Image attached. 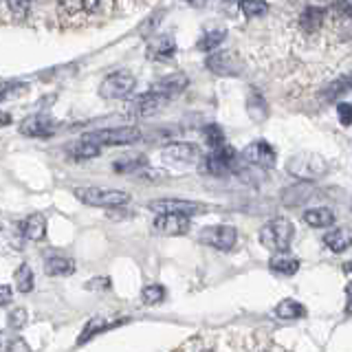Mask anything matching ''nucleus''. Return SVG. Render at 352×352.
<instances>
[{
	"instance_id": "obj_1",
	"label": "nucleus",
	"mask_w": 352,
	"mask_h": 352,
	"mask_svg": "<svg viewBox=\"0 0 352 352\" xmlns=\"http://www.w3.org/2000/svg\"><path fill=\"white\" fill-rule=\"evenodd\" d=\"M77 201L91 207H104V209H117L130 203V194L113 190V187H75L73 190Z\"/></svg>"
},
{
	"instance_id": "obj_2",
	"label": "nucleus",
	"mask_w": 352,
	"mask_h": 352,
	"mask_svg": "<svg viewBox=\"0 0 352 352\" xmlns=\"http://www.w3.org/2000/svg\"><path fill=\"white\" fill-rule=\"evenodd\" d=\"M293 236H295V227L289 218H273L267 225H262L258 238H260V245L264 249H269L273 253H280V251H286L291 247Z\"/></svg>"
},
{
	"instance_id": "obj_3",
	"label": "nucleus",
	"mask_w": 352,
	"mask_h": 352,
	"mask_svg": "<svg viewBox=\"0 0 352 352\" xmlns=\"http://www.w3.org/2000/svg\"><path fill=\"white\" fill-rule=\"evenodd\" d=\"M286 172L291 176H295L297 181H317L326 176L328 172V161L322 157V154L315 152H300L291 157V161L286 163Z\"/></svg>"
},
{
	"instance_id": "obj_4",
	"label": "nucleus",
	"mask_w": 352,
	"mask_h": 352,
	"mask_svg": "<svg viewBox=\"0 0 352 352\" xmlns=\"http://www.w3.org/2000/svg\"><path fill=\"white\" fill-rule=\"evenodd\" d=\"M141 130L135 126H119V128H102L86 132L84 139L95 141L97 146H132L141 139Z\"/></svg>"
},
{
	"instance_id": "obj_5",
	"label": "nucleus",
	"mask_w": 352,
	"mask_h": 352,
	"mask_svg": "<svg viewBox=\"0 0 352 352\" xmlns=\"http://www.w3.org/2000/svg\"><path fill=\"white\" fill-rule=\"evenodd\" d=\"M137 86V77L128 71H115L99 84V95L104 99H126Z\"/></svg>"
},
{
	"instance_id": "obj_6",
	"label": "nucleus",
	"mask_w": 352,
	"mask_h": 352,
	"mask_svg": "<svg viewBox=\"0 0 352 352\" xmlns=\"http://www.w3.org/2000/svg\"><path fill=\"white\" fill-rule=\"evenodd\" d=\"M236 161H238V152L231 146H227V143H220V146H214L212 152L207 154L205 165L212 176H227L236 170Z\"/></svg>"
},
{
	"instance_id": "obj_7",
	"label": "nucleus",
	"mask_w": 352,
	"mask_h": 352,
	"mask_svg": "<svg viewBox=\"0 0 352 352\" xmlns=\"http://www.w3.org/2000/svg\"><path fill=\"white\" fill-rule=\"evenodd\" d=\"M240 159L245 161L247 165H251V168L269 170L275 165V161H278V152H275V148L271 146L269 141L258 139V141L249 143V146L240 152Z\"/></svg>"
},
{
	"instance_id": "obj_8",
	"label": "nucleus",
	"mask_w": 352,
	"mask_h": 352,
	"mask_svg": "<svg viewBox=\"0 0 352 352\" xmlns=\"http://www.w3.org/2000/svg\"><path fill=\"white\" fill-rule=\"evenodd\" d=\"M161 159L170 165H194L203 159V152L196 143L190 141H174L161 150Z\"/></svg>"
},
{
	"instance_id": "obj_9",
	"label": "nucleus",
	"mask_w": 352,
	"mask_h": 352,
	"mask_svg": "<svg viewBox=\"0 0 352 352\" xmlns=\"http://www.w3.org/2000/svg\"><path fill=\"white\" fill-rule=\"evenodd\" d=\"M198 240L212 249L231 251L238 242V231L236 227H229V225H214V227H205L201 231V236H198Z\"/></svg>"
},
{
	"instance_id": "obj_10",
	"label": "nucleus",
	"mask_w": 352,
	"mask_h": 352,
	"mask_svg": "<svg viewBox=\"0 0 352 352\" xmlns=\"http://www.w3.org/2000/svg\"><path fill=\"white\" fill-rule=\"evenodd\" d=\"M148 209L154 214H183V216H201L205 214V205L203 203H194V201H181V198H161V201H152L148 203Z\"/></svg>"
},
{
	"instance_id": "obj_11",
	"label": "nucleus",
	"mask_w": 352,
	"mask_h": 352,
	"mask_svg": "<svg viewBox=\"0 0 352 352\" xmlns=\"http://www.w3.org/2000/svg\"><path fill=\"white\" fill-rule=\"evenodd\" d=\"M20 132L33 139H49L58 132V121L49 115H31L20 124Z\"/></svg>"
},
{
	"instance_id": "obj_12",
	"label": "nucleus",
	"mask_w": 352,
	"mask_h": 352,
	"mask_svg": "<svg viewBox=\"0 0 352 352\" xmlns=\"http://www.w3.org/2000/svg\"><path fill=\"white\" fill-rule=\"evenodd\" d=\"M205 66L212 73H216V75H227V77L240 75V71H242L240 60L236 58V53H231V51H214L207 58Z\"/></svg>"
},
{
	"instance_id": "obj_13",
	"label": "nucleus",
	"mask_w": 352,
	"mask_h": 352,
	"mask_svg": "<svg viewBox=\"0 0 352 352\" xmlns=\"http://www.w3.org/2000/svg\"><path fill=\"white\" fill-rule=\"evenodd\" d=\"M170 99L168 97H163V95H157V93H152V91H148V93H143V95H139V97H135L130 102V106H128V110L135 117H152V115H157L159 110L168 104Z\"/></svg>"
},
{
	"instance_id": "obj_14",
	"label": "nucleus",
	"mask_w": 352,
	"mask_h": 352,
	"mask_svg": "<svg viewBox=\"0 0 352 352\" xmlns=\"http://www.w3.org/2000/svg\"><path fill=\"white\" fill-rule=\"evenodd\" d=\"M154 229L163 236H183L190 229V216L183 214H157Z\"/></svg>"
},
{
	"instance_id": "obj_15",
	"label": "nucleus",
	"mask_w": 352,
	"mask_h": 352,
	"mask_svg": "<svg viewBox=\"0 0 352 352\" xmlns=\"http://www.w3.org/2000/svg\"><path fill=\"white\" fill-rule=\"evenodd\" d=\"M187 86H190V80H187V75H183V73H172V75H165V77H161V80L154 82L150 86V91L172 99L176 95H181Z\"/></svg>"
},
{
	"instance_id": "obj_16",
	"label": "nucleus",
	"mask_w": 352,
	"mask_h": 352,
	"mask_svg": "<svg viewBox=\"0 0 352 352\" xmlns=\"http://www.w3.org/2000/svg\"><path fill=\"white\" fill-rule=\"evenodd\" d=\"M126 322H128V317H119V319L93 317V319H88V324L84 326V330L80 333V339H77V344L84 346L86 341H91L93 337L106 333V330H113V328H117V326H121V324H126Z\"/></svg>"
},
{
	"instance_id": "obj_17",
	"label": "nucleus",
	"mask_w": 352,
	"mask_h": 352,
	"mask_svg": "<svg viewBox=\"0 0 352 352\" xmlns=\"http://www.w3.org/2000/svg\"><path fill=\"white\" fill-rule=\"evenodd\" d=\"M20 236L31 242H40L47 236V218L42 214H29L20 225Z\"/></svg>"
},
{
	"instance_id": "obj_18",
	"label": "nucleus",
	"mask_w": 352,
	"mask_h": 352,
	"mask_svg": "<svg viewBox=\"0 0 352 352\" xmlns=\"http://www.w3.org/2000/svg\"><path fill=\"white\" fill-rule=\"evenodd\" d=\"M313 194H315V187L311 185V181H300L297 185L282 192V203L289 207H297V205H304L306 201H311Z\"/></svg>"
},
{
	"instance_id": "obj_19",
	"label": "nucleus",
	"mask_w": 352,
	"mask_h": 352,
	"mask_svg": "<svg viewBox=\"0 0 352 352\" xmlns=\"http://www.w3.org/2000/svg\"><path fill=\"white\" fill-rule=\"evenodd\" d=\"M302 220L313 229H328L335 225V214L328 207H313L302 214Z\"/></svg>"
},
{
	"instance_id": "obj_20",
	"label": "nucleus",
	"mask_w": 352,
	"mask_h": 352,
	"mask_svg": "<svg viewBox=\"0 0 352 352\" xmlns=\"http://www.w3.org/2000/svg\"><path fill=\"white\" fill-rule=\"evenodd\" d=\"M324 245L333 251V253H344L346 249L352 247V234L350 229L344 227H337V229H330L324 234Z\"/></svg>"
},
{
	"instance_id": "obj_21",
	"label": "nucleus",
	"mask_w": 352,
	"mask_h": 352,
	"mask_svg": "<svg viewBox=\"0 0 352 352\" xmlns=\"http://www.w3.org/2000/svg\"><path fill=\"white\" fill-rule=\"evenodd\" d=\"M44 271L53 278H66V275L75 273V260L66 258V256H49L44 260Z\"/></svg>"
},
{
	"instance_id": "obj_22",
	"label": "nucleus",
	"mask_w": 352,
	"mask_h": 352,
	"mask_svg": "<svg viewBox=\"0 0 352 352\" xmlns=\"http://www.w3.org/2000/svg\"><path fill=\"white\" fill-rule=\"evenodd\" d=\"M269 267H271V271L280 273V275H295L300 271V260L295 256H289L286 251H280L269 260Z\"/></svg>"
},
{
	"instance_id": "obj_23",
	"label": "nucleus",
	"mask_w": 352,
	"mask_h": 352,
	"mask_svg": "<svg viewBox=\"0 0 352 352\" xmlns=\"http://www.w3.org/2000/svg\"><path fill=\"white\" fill-rule=\"evenodd\" d=\"M350 91H352V75H341L339 80L330 82L319 97H322V102H328L330 104V102H337L341 95H346Z\"/></svg>"
},
{
	"instance_id": "obj_24",
	"label": "nucleus",
	"mask_w": 352,
	"mask_h": 352,
	"mask_svg": "<svg viewBox=\"0 0 352 352\" xmlns=\"http://www.w3.org/2000/svg\"><path fill=\"white\" fill-rule=\"evenodd\" d=\"M99 152H102V146H97L95 141H88V139L75 141L73 146H69V154H71V159H75V161L95 159V157H99Z\"/></svg>"
},
{
	"instance_id": "obj_25",
	"label": "nucleus",
	"mask_w": 352,
	"mask_h": 352,
	"mask_svg": "<svg viewBox=\"0 0 352 352\" xmlns=\"http://www.w3.org/2000/svg\"><path fill=\"white\" fill-rule=\"evenodd\" d=\"M247 110H249V117L256 119V121H264L269 115V104L267 99H264V95L260 91H253L249 93V99H247Z\"/></svg>"
},
{
	"instance_id": "obj_26",
	"label": "nucleus",
	"mask_w": 352,
	"mask_h": 352,
	"mask_svg": "<svg viewBox=\"0 0 352 352\" xmlns=\"http://www.w3.org/2000/svg\"><path fill=\"white\" fill-rule=\"evenodd\" d=\"M324 16H326V11L322 7H306L302 11V16H300V25L306 33H315L319 27H322V22H324Z\"/></svg>"
},
{
	"instance_id": "obj_27",
	"label": "nucleus",
	"mask_w": 352,
	"mask_h": 352,
	"mask_svg": "<svg viewBox=\"0 0 352 352\" xmlns=\"http://www.w3.org/2000/svg\"><path fill=\"white\" fill-rule=\"evenodd\" d=\"M174 51H176L174 38L172 36H161V38H157L150 44L148 53H150V58H154V60H168L174 55Z\"/></svg>"
},
{
	"instance_id": "obj_28",
	"label": "nucleus",
	"mask_w": 352,
	"mask_h": 352,
	"mask_svg": "<svg viewBox=\"0 0 352 352\" xmlns=\"http://www.w3.org/2000/svg\"><path fill=\"white\" fill-rule=\"evenodd\" d=\"M275 315H278L280 319L295 322V319H302L306 315V308L297 300H282L278 306H275Z\"/></svg>"
},
{
	"instance_id": "obj_29",
	"label": "nucleus",
	"mask_w": 352,
	"mask_h": 352,
	"mask_svg": "<svg viewBox=\"0 0 352 352\" xmlns=\"http://www.w3.org/2000/svg\"><path fill=\"white\" fill-rule=\"evenodd\" d=\"M148 165V159L143 154H130V157L117 159L115 161V172H124V174H137Z\"/></svg>"
},
{
	"instance_id": "obj_30",
	"label": "nucleus",
	"mask_w": 352,
	"mask_h": 352,
	"mask_svg": "<svg viewBox=\"0 0 352 352\" xmlns=\"http://www.w3.org/2000/svg\"><path fill=\"white\" fill-rule=\"evenodd\" d=\"M225 38H227L225 29H212V31H207L201 40H198V49L205 51V53H214L220 44L225 42Z\"/></svg>"
},
{
	"instance_id": "obj_31",
	"label": "nucleus",
	"mask_w": 352,
	"mask_h": 352,
	"mask_svg": "<svg viewBox=\"0 0 352 352\" xmlns=\"http://www.w3.org/2000/svg\"><path fill=\"white\" fill-rule=\"evenodd\" d=\"M14 280H16V289L20 293H31L33 291V271H31V267L27 262H22L20 267L16 269Z\"/></svg>"
},
{
	"instance_id": "obj_32",
	"label": "nucleus",
	"mask_w": 352,
	"mask_h": 352,
	"mask_svg": "<svg viewBox=\"0 0 352 352\" xmlns=\"http://www.w3.org/2000/svg\"><path fill=\"white\" fill-rule=\"evenodd\" d=\"M141 300L143 304L154 306V304H161L165 300V289L161 284H148L141 289Z\"/></svg>"
},
{
	"instance_id": "obj_33",
	"label": "nucleus",
	"mask_w": 352,
	"mask_h": 352,
	"mask_svg": "<svg viewBox=\"0 0 352 352\" xmlns=\"http://www.w3.org/2000/svg\"><path fill=\"white\" fill-rule=\"evenodd\" d=\"M240 7L247 18H262L269 11V3H264V0H242Z\"/></svg>"
},
{
	"instance_id": "obj_34",
	"label": "nucleus",
	"mask_w": 352,
	"mask_h": 352,
	"mask_svg": "<svg viewBox=\"0 0 352 352\" xmlns=\"http://www.w3.org/2000/svg\"><path fill=\"white\" fill-rule=\"evenodd\" d=\"M27 319H29L27 311H25L22 306H18V308H11V311H9V315H7V324H9L11 330H22V328L27 326Z\"/></svg>"
},
{
	"instance_id": "obj_35",
	"label": "nucleus",
	"mask_w": 352,
	"mask_h": 352,
	"mask_svg": "<svg viewBox=\"0 0 352 352\" xmlns=\"http://www.w3.org/2000/svg\"><path fill=\"white\" fill-rule=\"evenodd\" d=\"M203 137H205V143L207 146H220V143H225V132H223V128L220 126H216V124H209L205 130H203Z\"/></svg>"
},
{
	"instance_id": "obj_36",
	"label": "nucleus",
	"mask_w": 352,
	"mask_h": 352,
	"mask_svg": "<svg viewBox=\"0 0 352 352\" xmlns=\"http://www.w3.org/2000/svg\"><path fill=\"white\" fill-rule=\"evenodd\" d=\"M7 5H9L11 11H14V16L25 18V16H27V11H29V7H31V0H7Z\"/></svg>"
},
{
	"instance_id": "obj_37",
	"label": "nucleus",
	"mask_w": 352,
	"mask_h": 352,
	"mask_svg": "<svg viewBox=\"0 0 352 352\" xmlns=\"http://www.w3.org/2000/svg\"><path fill=\"white\" fill-rule=\"evenodd\" d=\"M337 117L341 121V126H352V104H339L337 106Z\"/></svg>"
},
{
	"instance_id": "obj_38",
	"label": "nucleus",
	"mask_w": 352,
	"mask_h": 352,
	"mask_svg": "<svg viewBox=\"0 0 352 352\" xmlns=\"http://www.w3.org/2000/svg\"><path fill=\"white\" fill-rule=\"evenodd\" d=\"M11 302H14V289L7 284H0V308L9 306Z\"/></svg>"
},
{
	"instance_id": "obj_39",
	"label": "nucleus",
	"mask_w": 352,
	"mask_h": 352,
	"mask_svg": "<svg viewBox=\"0 0 352 352\" xmlns=\"http://www.w3.org/2000/svg\"><path fill=\"white\" fill-rule=\"evenodd\" d=\"M86 289H91V291H106V289H110V280L108 278H95L91 282H86Z\"/></svg>"
},
{
	"instance_id": "obj_40",
	"label": "nucleus",
	"mask_w": 352,
	"mask_h": 352,
	"mask_svg": "<svg viewBox=\"0 0 352 352\" xmlns=\"http://www.w3.org/2000/svg\"><path fill=\"white\" fill-rule=\"evenodd\" d=\"M62 9L66 11V14H75L77 9H84V3L82 0H60Z\"/></svg>"
},
{
	"instance_id": "obj_41",
	"label": "nucleus",
	"mask_w": 352,
	"mask_h": 352,
	"mask_svg": "<svg viewBox=\"0 0 352 352\" xmlns=\"http://www.w3.org/2000/svg\"><path fill=\"white\" fill-rule=\"evenodd\" d=\"M7 350H9V352H16V350L29 352V350H31V346H29V344H25V341H22L20 337H16L14 341H11V344H7Z\"/></svg>"
},
{
	"instance_id": "obj_42",
	"label": "nucleus",
	"mask_w": 352,
	"mask_h": 352,
	"mask_svg": "<svg viewBox=\"0 0 352 352\" xmlns=\"http://www.w3.org/2000/svg\"><path fill=\"white\" fill-rule=\"evenodd\" d=\"M84 3V9L86 11H95L97 7H99V3H102V0H82Z\"/></svg>"
},
{
	"instance_id": "obj_43",
	"label": "nucleus",
	"mask_w": 352,
	"mask_h": 352,
	"mask_svg": "<svg viewBox=\"0 0 352 352\" xmlns=\"http://www.w3.org/2000/svg\"><path fill=\"white\" fill-rule=\"evenodd\" d=\"M187 3H190L192 7H205L209 0H187Z\"/></svg>"
},
{
	"instance_id": "obj_44",
	"label": "nucleus",
	"mask_w": 352,
	"mask_h": 352,
	"mask_svg": "<svg viewBox=\"0 0 352 352\" xmlns=\"http://www.w3.org/2000/svg\"><path fill=\"white\" fill-rule=\"evenodd\" d=\"M346 295H348V300H350V304H352V280H350L348 286H346Z\"/></svg>"
},
{
	"instance_id": "obj_45",
	"label": "nucleus",
	"mask_w": 352,
	"mask_h": 352,
	"mask_svg": "<svg viewBox=\"0 0 352 352\" xmlns=\"http://www.w3.org/2000/svg\"><path fill=\"white\" fill-rule=\"evenodd\" d=\"M0 350H7V344H5V333L0 330Z\"/></svg>"
},
{
	"instance_id": "obj_46",
	"label": "nucleus",
	"mask_w": 352,
	"mask_h": 352,
	"mask_svg": "<svg viewBox=\"0 0 352 352\" xmlns=\"http://www.w3.org/2000/svg\"><path fill=\"white\" fill-rule=\"evenodd\" d=\"M9 121H11V117L5 113V115H0V124H9Z\"/></svg>"
},
{
	"instance_id": "obj_47",
	"label": "nucleus",
	"mask_w": 352,
	"mask_h": 352,
	"mask_svg": "<svg viewBox=\"0 0 352 352\" xmlns=\"http://www.w3.org/2000/svg\"><path fill=\"white\" fill-rule=\"evenodd\" d=\"M5 97H7V91H5V88H0V102H3Z\"/></svg>"
}]
</instances>
